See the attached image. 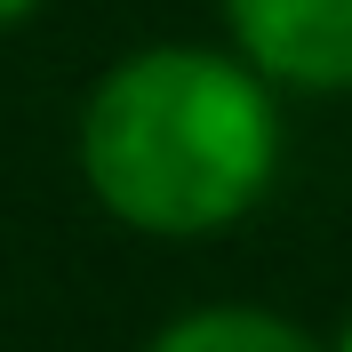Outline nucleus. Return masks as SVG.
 Instances as JSON below:
<instances>
[{
  "label": "nucleus",
  "instance_id": "nucleus-1",
  "mask_svg": "<svg viewBox=\"0 0 352 352\" xmlns=\"http://www.w3.org/2000/svg\"><path fill=\"white\" fill-rule=\"evenodd\" d=\"M88 184L136 232H208L272 176V104L208 48H153L104 72L80 120Z\"/></svg>",
  "mask_w": 352,
  "mask_h": 352
},
{
  "label": "nucleus",
  "instance_id": "nucleus-2",
  "mask_svg": "<svg viewBox=\"0 0 352 352\" xmlns=\"http://www.w3.org/2000/svg\"><path fill=\"white\" fill-rule=\"evenodd\" d=\"M232 32L272 80L352 88V0H224Z\"/></svg>",
  "mask_w": 352,
  "mask_h": 352
},
{
  "label": "nucleus",
  "instance_id": "nucleus-3",
  "mask_svg": "<svg viewBox=\"0 0 352 352\" xmlns=\"http://www.w3.org/2000/svg\"><path fill=\"white\" fill-rule=\"evenodd\" d=\"M153 352H312V336L272 320V312H192Z\"/></svg>",
  "mask_w": 352,
  "mask_h": 352
},
{
  "label": "nucleus",
  "instance_id": "nucleus-4",
  "mask_svg": "<svg viewBox=\"0 0 352 352\" xmlns=\"http://www.w3.org/2000/svg\"><path fill=\"white\" fill-rule=\"evenodd\" d=\"M24 8H32V0H0V24H8V16H24Z\"/></svg>",
  "mask_w": 352,
  "mask_h": 352
},
{
  "label": "nucleus",
  "instance_id": "nucleus-5",
  "mask_svg": "<svg viewBox=\"0 0 352 352\" xmlns=\"http://www.w3.org/2000/svg\"><path fill=\"white\" fill-rule=\"evenodd\" d=\"M344 352H352V329H344Z\"/></svg>",
  "mask_w": 352,
  "mask_h": 352
}]
</instances>
